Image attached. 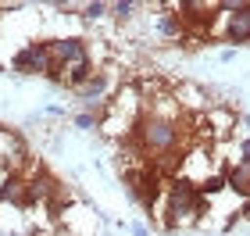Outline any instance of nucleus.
Wrapping results in <instances>:
<instances>
[{
    "instance_id": "nucleus-1",
    "label": "nucleus",
    "mask_w": 250,
    "mask_h": 236,
    "mask_svg": "<svg viewBox=\"0 0 250 236\" xmlns=\"http://www.w3.org/2000/svg\"><path fill=\"white\" fill-rule=\"evenodd\" d=\"M204 208H208V200L197 193V186H193L189 179L175 175V179H168V190H165V211H161L165 222L161 226L165 229L193 226V222L204 215Z\"/></svg>"
},
{
    "instance_id": "nucleus-2",
    "label": "nucleus",
    "mask_w": 250,
    "mask_h": 236,
    "mask_svg": "<svg viewBox=\"0 0 250 236\" xmlns=\"http://www.w3.org/2000/svg\"><path fill=\"white\" fill-rule=\"evenodd\" d=\"M125 183H129V197L140 204L146 215H157V208L165 204V190H168V179L157 172L154 165H140V168H132V172H125Z\"/></svg>"
},
{
    "instance_id": "nucleus-3",
    "label": "nucleus",
    "mask_w": 250,
    "mask_h": 236,
    "mask_svg": "<svg viewBox=\"0 0 250 236\" xmlns=\"http://www.w3.org/2000/svg\"><path fill=\"white\" fill-rule=\"evenodd\" d=\"M50 40L47 43H25L18 54H11V72L18 75H47L50 72Z\"/></svg>"
},
{
    "instance_id": "nucleus-4",
    "label": "nucleus",
    "mask_w": 250,
    "mask_h": 236,
    "mask_svg": "<svg viewBox=\"0 0 250 236\" xmlns=\"http://www.w3.org/2000/svg\"><path fill=\"white\" fill-rule=\"evenodd\" d=\"M218 11H225V43H236V47L250 43V4L225 0L218 4Z\"/></svg>"
},
{
    "instance_id": "nucleus-5",
    "label": "nucleus",
    "mask_w": 250,
    "mask_h": 236,
    "mask_svg": "<svg viewBox=\"0 0 250 236\" xmlns=\"http://www.w3.org/2000/svg\"><path fill=\"white\" fill-rule=\"evenodd\" d=\"M175 15L183 18L186 32L197 29V36L204 40V32L214 25V18H218V4H193V0H183V4H175Z\"/></svg>"
},
{
    "instance_id": "nucleus-6",
    "label": "nucleus",
    "mask_w": 250,
    "mask_h": 236,
    "mask_svg": "<svg viewBox=\"0 0 250 236\" xmlns=\"http://www.w3.org/2000/svg\"><path fill=\"white\" fill-rule=\"evenodd\" d=\"M50 58L54 64H61V72L68 68V64L75 61H86L89 58V47L83 36H64V40H50Z\"/></svg>"
},
{
    "instance_id": "nucleus-7",
    "label": "nucleus",
    "mask_w": 250,
    "mask_h": 236,
    "mask_svg": "<svg viewBox=\"0 0 250 236\" xmlns=\"http://www.w3.org/2000/svg\"><path fill=\"white\" fill-rule=\"evenodd\" d=\"M225 190H232L240 200H250V165L232 161L225 168Z\"/></svg>"
},
{
    "instance_id": "nucleus-8",
    "label": "nucleus",
    "mask_w": 250,
    "mask_h": 236,
    "mask_svg": "<svg viewBox=\"0 0 250 236\" xmlns=\"http://www.w3.org/2000/svg\"><path fill=\"white\" fill-rule=\"evenodd\" d=\"M154 29L161 32L165 40H183V36H186V25H183V18L175 15V4H172V7H165L161 15H157Z\"/></svg>"
},
{
    "instance_id": "nucleus-9",
    "label": "nucleus",
    "mask_w": 250,
    "mask_h": 236,
    "mask_svg": "<svg viewBox=\"0 0 250 236\" xmlns=\"http://www.w3.org/2000/svg\"><path fill=\"white\" fill-rule=\"evenodd\" d=\"M21 193H25V175L21 172H4V179H0V204H15L18 208Z\"/></svg>"
},
{
    "instance_id": "nucleus-10",
    "label": "nucleus",
    "mask_w": 250,
    "mask_h": 236,
    "mask_svg": "<svg viewBox=\"0 0 250 236\" xmlns=\"http://www.w3.org/2000/svg\"><path fill=\"white\" fill-rule=\"evenodd\" d=\"M222 190H225V172H222V175H208V179H200L197 193H200L204 200H211V197H218Z\"/></svg>"
},
{
    "instance_id": "nucleus-11",
    "label": "nucleus",
    "mask_w": 250,
    "mask_h": 236,
    "mask_svg": "<svg viewBox=\"0 0 250 236\" xmlns=\"http://www.w3.org/2000/svg\"><path fill=\"white\" fill-rule=\"evenodd\" d=\"M104 15H111V4H104V0H93V4L83 7V18L86 21H97V18H104Z\"/></svg>"
},
{
    "instance_id": "nucleus-12",
    "label": "nucleus",
    "mask_w": 250,
    "mask_h": 236,
    "mask_svg": "<svg viewBox=\"0 0 250 236\" xmlns=\"http://www.w3.org/2000/svg\"><path fill=\"white\" fill-rule=\"evenodd\" d=\"M111 15H115L118 21H129L136 15V4H132V0H118V4H111Z\"/></svg>"
},
{
    "instance_id": "nucleus-13",
    "label": "nucleus",
    "mask_w": 250,
    "mask_h": 236,
    "mask_svg": "<svg viewBox=\"0 0 250 236\" xmlns=\"http://www.w3.org/2000/svg\"><path fill=\"white\" fill-rule=\"evenodd\" d=\"M75 126L79 129H100V115H93V111H79V115H75Z\"/></svg>"
},
{
    "instance_id": "nucleus-14",
    "label": "nucleus",
    "mask_w": 250,
    "mask_h": 236,
    "mask_svg": "<svg viewBox=\"0 0 250 236\" xmlns=\"http://www.w3.org/2000/svg\"><path fill=\"white\" fill-rule=\"evenodd\" d=\"M236 154H240V157H236V161H243V165H250V136H243L240 143H236Z\"/></svg>"
},
{
    "instance_id": "nucleus-15",
    "label": "nucleus",
    "mask_w": 250,
    "mask_h": 236,
    "mask_svg": "<svg viewBox=\"0 0 250 236\" xmlns=\"http://www.w3.org/2000/svg\"><path fill=\"white\" fill-rule=\"evenodd\" d=\"M132 236H146V226H132Z\"/></svg>"
}]
</instances>
